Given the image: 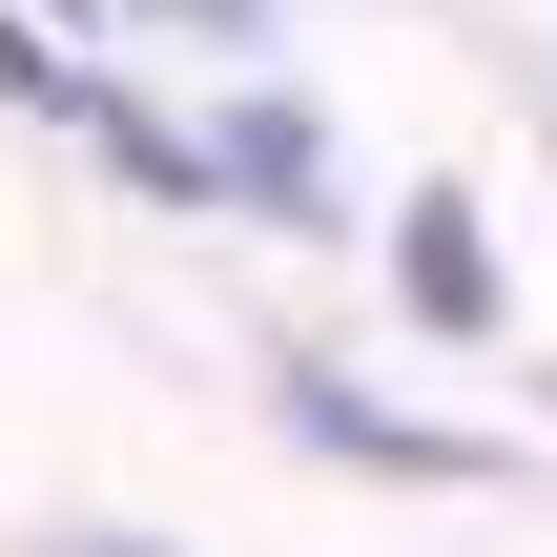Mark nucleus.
I'll use <instances>...</instances> for the list:
<instances>
[{
  "mask_svg": "<svg viewBox=\"0 0 557 557\" xmlns=\"http://www.w3.org/2000/svg\"><path fill=\"white\" fill-rule=\"evenodd\" d=\"M393 289H413L434 331H496V248H475V207H455V186H413V227H393Z\"/></svg>",
  "mask_w": 557,
  "mask_h": 557,
  "instance_id": "f257e3e1",
  "label": "nucleus"
},
{
  "mask_svg": "<svg viewBox=\"0 0 557 557\" xmlns=\"http://www.w3.org/2000/svg\"><path fill=\"white\" fill-rule=\"evenodd\" d=\"M207 165H227L248 207H310V186H331V145H310V103H227V145H207Z\"/></svg>",
  "mask_w": 557,
  "mask_h": 557,
  "instance_id": "f03ea898",
  "label": "nucleus"
},
{
  "mask_svg": "<svg viewBox=\"0 0 557 557\" xmlns=\"http://www.w3.org/2000/svg\"><path fill=\"white\" fill-rule=\"evenodd\" d=\"M165 21H207V41H269V0H165Z\"/></svg>",
  "mask_w": 557,
  "mask_h": 557,
  "instance_id": "7ed1b4c3",
  "label": "nucleus"
},
{
  "mask_svg": "<svg viewBox=\"0 0 557 557\" xmlns=\"http://www.w3.org/2000/svg\"><path fill=\"white\" fill-rule=\"evenodd\" d=\"M62 557H145V537H62Z\"/></svg>",
  "mask_w": 557,
  "mask_h": 557,
  "instance_id": "20e7f679",
  "label": "nucleus"
}]
</instances>
